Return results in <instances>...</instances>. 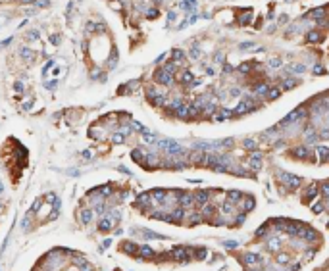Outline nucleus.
<instances>
[{"mask_svg":"<svg viewBox=\"0 0 329 271\" xmlns=\"http://www.w3.org/2000/svg\"><path fill=\"white\" fill-rule=\"evenodd\" d=\"M231 71H233L231 65H223V73H231Z\"/></svg>","mask_w":329,"mask_h":271,"instance_id":"nucleus-46","label":"nucleus"},{"mask_svg":"<svg viewBox=\"0 0 329 271\" xmlns=\"http://www.w3.org/2000/svg\"><path fill=\"white\" fill-rule=\"evenodd\" d=\"M241 198H243V193H241V190H231V193L227 194V202H231V204H237Z\"/></svg>","mask_w":329,"mask_h":271,"instance_id":"nucleus-12","label":"nucleus"},{"mask_svg":"<svg viewBox=\"0 0 329 271\" xmlns=\"http://www.w3.org/2000/svg\"><path fill=\"white\" fill-rule=\"evenodd\" d=\"M279 94H281V90H279L277 87H273V88L268 90V96H266V98H268V100H275V98H279Z\"/></svg>","mask_w":329,"mask_h":271,"instance_id":"nucleus-21","label":"nucleus"},{"mask_svg":"<svg viewBox=\"0 0 329 271\" xmlns=\"http://www.w3.org/2000/svg\"><path fill=\"white\" fill-rule=\"evenodd\" d=\"M327 227H329V223H327Z\"/></svg>","mask_w":329,"mask_h":271,"instance_id":"nucleus-51","label":"nucleus"},{"mask_svg":"<svg viewBox=\"0 0 329 271\" xmlns=\"http://www.w3.org/2000/svg\"><path fill=\"white\" fill-rule=\"evenodd\" d=\"M291 69L294 71V73H304V64H294V65H291Z\"/></svg>","mask_w":329,"mask_h":271,"instance_id":"nucleus-33","label":"nucleus"},{"mask_svg":"<svg viewBox=\"0 0 329 271\" xmlns=\"http://www.w3.org/2000/svg\"><path fill=\"white\" fill-rule=\"evenodd\" d=\"M320 39H322V35H320V33H316V31H312V33L306 35V40H308V42H320Z\"/></svg>","mask_w":329,"mask_h":271,"instance_id":"nucleus-23","label":"nucleus"},{"mask_svg":"<svg viewBox=\"0 0 329 271\" xmlns=\"http://www.w3.org/2000/svg\"><path fill=\"white\" fill-rule=\"evenodd\" d=\"M312 212L314 213H322L323 212V204H322V202H316V204L312 206Z\"/></svg>","mask_w":329,"mask_h":271,"instance_id":"nucleus-35","label":"nucleus"},{"mask_svg":"<svg viewBox=\"0 0 329 271\" xmlns=\"http://www.w3.org/2000/svg\"><path fill=\"white\" fill-rule=\"evenodd\" d=\"M250 69H252V64H241V65H239V71H241V73H248Z\"/></svg>","mask_w":329,"mask_h":271,"instance_id":"nucleus-34","label":"nucleus"},{"mask_svg":"<svg viewBox=\"0 0 329 271\" xmlns=\"http://www.w3.org/2000/svg\"><path fill=\"white\" fill-rule=\"evenodd\" d=\"M281 65V60L279 58H271L269 60V67H279Z\"/></svg>","mask_w":329,"mask_h":271,"instance_id":"nucleus-40","label":"nucleus"},{"mask_svg":"<svg viewBox=\"0 0 329 271\" xmlns=\"http://www.w3.org/2000/svg\"><path fill=\"white\" fill-rule=\"evenodd\" d=\"M175 116H177V117H181V119H189V104H183L181 108H177Z\"/></svg>","mask_w":329,"mask_h":271,"instance_id":"nucleus-13","label":"nucleus"},{"mask_svg":"<svg viewBox=\"0 0 329 271\" xmlns=\"http://www.w3.org/2000/svg\"><path fill=\"white\" fill-rule=\"evenodd\" d=\"M248 271H256V269H248Z\"/></svg>","mask_w":329,"mask_h":271,"instance_id":"nucleus-50","label":"nucleus"},{"mask_svg":"<svg viewBox=\"0 0 329 271\" xmlns=\"http://www.w3.org/2000/svg\"><path fill=\"white\" fill-rule=\"evenodd\" d=\"M317 196V185H310L308 190H306V196H304V202H310L312 198Z\"/></svg>","mask_w":329,"mask_h":271,"instance_id":"nucleus-11","label":"nucleus"},{"mask_svg":"<svg viewBox=\"0 0 329 271\" xmlns=\"http://www.w3.org/2000/svg\"><path fill=\"white\" fill-rule=\"evenodd\" d=\"M323 14H325V8H316V10H312L308 16H310V17H316V19H320Z\"/></svg>","mask_w":329,"mask_h":271,"instance_id":"nucleus-25","label":"nucleus"},{"mask_svg":"<svg viewBox=\"0 0 329 271\" xmlns=\"http://www.w3.org/2000/svg\"><path fill=\"white\" fill-rule=\"evenodd\" d=\"M206 73H208V75H215V71L212 69V67H208V69H206Z\"/></svg>","mask_w":329,"mask_h":271,"instance_id":"nucleus-48","label":"nucleus"},{"mask_svg":"<svg viewBox=\"0 0 329 271\" xmlns=\"http://www.w3.org/2000/svg\"><path fill=\"white\" fill-rule=\"evenodd\" d=\"M177 202H179L181 208H187V206H191L192 202H195V194H192V193H181L179 198H177Z\"/></svg>","mask_w":329,"mask_h":271,"instance_id":"nucleus-6","label":"nucleus"},{"mask_svg":"<svg viewBox=\"0 0 329 271\" xmlns=\"http://www.w3.org/2000/svg\"><path fill=\"white\" fill-rule=\"evenodd\" d=\"M281 181H283V183H285L291 190H294V188L300 185V177L291 175V173H281Z\"/></svg>","mask_w":329,"mask_h":271,"instance_id":"nucleus-3","label":"nucleus"},{"mask_svg":"<svg viewBox=\"0 0 329 271\" xmlns=\"http://www.w3.org/2000/svg\"><path fill=\"white\" fill-rule=\"evenodd\" d=\"M175 69H177V64H175V60H173V62H167V64H166V67H164V71H167L169 75H173V73H175Z\"/></svg>","mask_w":329,"mask_h":271,"instance_id":"nucleus-24","label":"nucleus"},{"mask_svg":"<svg viewBox=\"0 0 329 271\" xmlns=\"http://www.w3.org/2000/svg\"><path fill=\"white\" fill-rule=\"evenodd\" d=\"M158 146L160 148H166L167 150V154H175V156H181V154H185V148L181 144H177V142H173V140H166V139H162V140H158Z\"/></svg>","mask_w":329,"mask_h":271,"instance_id":"nucleus-1","label":"nucleus"},{"mask_svg":"<svg viewBox=\"0 0 329 271\" xmlns=\"http://www.w3.org/2000/svg\"><path fill=\"white\" fill-rule=\"evenodd\" d=\"M229 94H231V96H241V88H239V87H233V88L229 90Z\"/></svg>","mask_w":329,"mask_h":271,"instance_id":"nucleus-42","label":"nucleus"},{"mask_svg":"<svg viewBox=\"0 0 329 271\" xmlns=\"http://www.w3.org/2000/svg\"><path fill=\"white\" fill-rule=\"evenodd\" d=\"M281 87L283 88H294L297 87V81H294V79H285V81L281 83Z\"/></svg>","mask_w":329,"mask_h":271,"instance_id":"nucleus-29","label":"nucleus"},{"mask_svg":"<svg viewBox=\"0 0 329 271\" xmlns=\"http://www.w3.org/2000/svg\"><path fill=\"white\" fill-rule=\"evenodd\" d=\"M317 154H320V158H322V160H327L329 148H325V146H317Z\"/></svg>","mask_w":329,"mask_h":271,"instance_id":"nucleus-31","label":"nucleus"},{"mask_svg":"<svg viewBox=\"0 0 329 271\" xmlns=\"http://www.w3.org/2000/svg\"><path fill=\"white\" fill-rule=\"evenodd\" d=\"M260 262H262V256H258V254H244V258H243V264H246V265H254Z\"/></svg>","mask_w":329,"mask_h":271,"instance_id":"nucleus-9","label":"nucleus"},{"mask_svg":"<svg viewBox=\"0 0 329 271\" xmlns=\"http://www.w3.org/2000/svg\"><path fill=\"white\" fill-rule=\"evenodd\" d=\"M223 246H225V248H237V246H239V242H235V240H225Z\"/></svg>","mask_w":329,"mask_h":271,"instance_id":"nucleus-39","label":"nucleus"},{"mask_svg":"<svg viewBox=\"0 0 329 271\" xmlns=\"http://www.w3.org/2000/svg\"><path fill=\"white\" fill-rule=\"evenodd\" d=\"M314 73H316V75H323V73H325V69H323L322 65H316V67H314Z\"/></svg>","mask_w":329,"mask_h":271,"instance_id":"nucleus-43","label":"nucleus"},{"mask_svg":"<svg viewBox=\"0 0 329 271\" xmlns=\"http://www.w3.org/2000/svg\"><path fill=\"white\" fill-rule=\"evenodd\" d=\"M268 231H269V223L266 221V223L262 225V227H260V229H258V231L254 233V236H256V239H260V236H264V235H266Z\"/></svg>","mask_w":329,"mask_h":271,"instance_id":"nucleus-22","label":"nucleus"},{"mask_svg":"<svg viewBox=\"0 0 329 271\" xmlns=\"http://www.w3.org/2000/svg\"><path fill=\"white\" fill-rule=\"evenodd\" d=\"M98 229H100L102 233L110 231V229H112V219H110V217H104V219H102V221L98 223Z\"/></svg>","mask_w":329,"mask_h":271,"instance_id":"nucleus-14","label":"nucleus"},{"mask_svg":"<svg viewBox=\"0 0 329 271\" xmlns=\"http://www.w3.org/2000/svg\"><path fill=\"white\" fill-rule=\"evenodd\" d=\"M277 264H289V256L287 254H279L277 256Z\"/></svg>","mask_w":329,"mask_h":271,"instance_id":"nucleus-38","label":"nucleus"},{"mask_svg":"<svg viewBox=\"0 0 329 271\" xmlns=\"http://www.w3.org/2000/svg\"><path fill=\"white\" fill-rule=\"evenodd\" d=\"M244 219H246V213H239V216L235 217V225H233V227H239V225H243Z\"/></svg>","mask_w":329,"mask_h":271,"instance_id":"nucleus-32","label":"nucleus"},{"mask_svg":"<svg viewBox=\"0 0 329 271\" xmlns=\"http://www.w3.org/2000/svg\"><path fill=\"white\" fill-rule=\"evenodd\" d=\"M200 221H202V216H200V213H191V216H189V223H191V227L198 225Z\"/></svg>","mask_w":329,"mask_h":271,"instance_id":"nucleus-20","label":"nucleus"},{"mask_svg":"<svg viewBox=\"0 0 329 271\" xmlns=\"http://www.w3.org/2000/svg\"><path fill=\"white\" fill-rule=\"evenodd\" d=\"M233 206H235V204H231V202L225 200V204H223V213H231V212H233Z\"/></svg>","mask_w":329,"mask_h":271,"instance_id":"nucleus-37","label":"nucleus"},{"mask_svg":"<svg viewBox=\"0 0 329 271\" xmlns=\"http://www.w3.org/2000/svg\"><path fill=\"white\" fill-rule=\"evenodd\" d=\"M279 246H281V240H279V239H269L268 250H269V252H275V250H279Z\"/></svg>","mask_w":329,"mask_h":271,"instance_id":"nucleus-16","label":"nucleus"},{"mask_svg":"<svg viewBox=\"0 0 329 271\" xmlns=\"http://www.w3.org/2000/svg\"><path fill=\"white\" fill-rule=\"evenodd\" d=\"M252 46H254V44H252V42H243V44H241V46H239V48H243V50H246V48H252Z\"/></svg>","mask_w":329,"mask_h":271,"instance_id":"nucleus-45","label":"nucleus"},{"mask_svg":"<svg viewBox=\"0 0 329 271\" xmlns=\"http://www.w3.org/2000/svg\"><path fill=\"white\" fill-rule=\"evenodd\" d=\"M192 194H195V202H196L198 206H204L210 200V193H208V190H196V193H192Z\"/></svg>","mask_w":329,"mask_h":271,"instance_id":"nucleus-7","label":"nucleus"},{"mask_svg":"<svg viewBox=\"0 0 329 271\" xmlns=\"http://www.w3.org/2000/svg\"><path fill=\"white\" fill-rule=\"evenodd\" d=\"M243 146H244L246 150H250V152L256 150V142H254L252 139H244V140H243Z\"/></svg>","mask_w":329,"mask_h":271,"instance_id":"nucleus-26","label":"nucleus"},{"mask_svg":"<svg viewBox=\"0 0 329 271\" xmlns=\"http://www.w3.org/2000/svg\"><path fill=\"white\" fill-rule=\"evenodd\" d=\"M214 213H215V208L212 204H204L202 206V216L204 217H210V216H214Z\"/></svg>","mask_w":329,"mask_h":271,"instance_id":"nucleus-15","label":"nucleus"},{"mask_svg":"<svg viewBox=\"0 0 329 271\" xmlns=\"http://www.w3.org/2000/svg\"><path fill=\"white\" fill-rule=\"evenodd\" d=\"M293 156H294V158H300V160H304V158H308V160L316 162V156H312L310 148H306V146H297V148L293 150Z\"/></svg>","mask_w":329,"mask_h":271,"instance_id":"nucleus-4","label":"nucleus"},{"mask_svg":"<svg viewBox=\"0 0 329 271\" xmlns=\"http://www.w3.org/2000/svg\"><path fill=\"white\" fill-rule=\"evenodd\" d=\"M250 17H252V14H244V16H241V19H239V21L244 25V23H248V21H250Z\"/></svg>","mask_w":329,"mask_h":271,"instance_id":"nucleus-41","label":"nucleus"},{"mask_svg":"<svg viewBox=\"0 0 329 271\" xmlns=\"http://www.w3.org/2000/svg\"><path fill=\"white\" fill-rule=\"evenodd\" d=\"M154 77H156V81H160L162 85H172V83H173V77L169 75L167 71H164V69H158V71L154 73Z\"/></svg>","mask_w":329,"mask_h":271,"instance_id":"nucleus-5","label":"nucleus"},{"mask_svg":"<svg viewBox=\"0 0 329 271\" xmlns=\"http://www.w3.org/2000/svg\"><path fill=\"white\" fill-rule=\"evenodd\" d=\"M192 77H195V75H192L191 71H183V75H181V83H191Z\"/></svg>","mask_w":329,"mask_h":271,"instance_id":"nucleus-30","label":"nucleus"},{"mask_svg":"<svg viewBox=\"0 0 329 271\" xmlns=\"http://www.w3.org/2000/svg\"><path fill=\"white\" fill-rule=\"evenodd\" d=\"M139 254H143L144 258H152V256H154V250H152L150 246H146V244H144V246L139 248Z\"/></svg>","mask_w":329,"mask_h":271,"instance_id":"nucleus-19","label":"nucleus"},{"mask_svg":"<svg viewBox=\"0 0 329 271\" xmlns=\"http://www.w3.org/2000/svg\"><path fill=\"white\" fill-rule=\"evenodd\" d=\"M172 54H173V60H175V62H183V60H185V54H183V50H179V48H175Z\"/></svg>","mask_w":329,"mask_h":271,"instance_id":"nucleus-27","label":"nucleus"},{"mask_svg":"<svg viewBox=\"0 0 329 271\" xmlns=\"http://www.w3.org/2000/svg\"><path fill=\"white\" fill-rule=\"evenodd\" d=\"M297 236H300V239H304V240H308V242H312L314 239H317V233H316V229L314 227H310V225H302V227L298 229V235Z\"/></svg>","mask_w":329,"mask_h":271,"instance_id":"nucleus-2","label":"nucleus"},{"mask_svg":"<svg viewBox=\"0 0 329 271\" xmlns=\"http://www.w3.org/2000/svg\"><path fill=\"white\" fill-rule=\"evenodd\" d=\"M215 62H218V64H221V62H223V56H221V54H218V56H215Z\"/></svg>","mask_w":329,"mask_h":271,"instance_id":"nucleus-47","label":"nucleus"},{"mask_svg":"<svg viewBox=\"0 0 329 271\" xmlns=\"http://www.w3.org/2000/svg\"><path fill=\"white\" fill-rule=\"evenodd\" d=\"M81 221H83L85 225H87V223H90V221H93V212H90L89 208L81 212Z\"/></svg>","mask_w":329,"mask_h":271,"instance_id":"nucleus-17","label":"nucleus"},{"mask_svg":"<svg viewBox=\"0 0 329 271\" xmlns=\"http://www.w3.org/2000/svg\"><path fill=\"white\" fill-rule=\"evenodd\" d=\"M198 54H200V50H198V44L195 42V44H192V50H191V58H195V60H196V58H198Z\"/></svg>","mask_w":329,"mask_h":271,"instance_id":"nucleus-36","label":"nucleus"},{"mask_svg":"<svg viewBox=\"0 0 329 271\" xmlns=\"http://www.w3.org/2000/svg\"><path fill=\"white\" fill-rule=\"evenodd\" d=\"M268 90H269V87H268L266 83H260V85L254 87V93H256V94H266V96H268Z\"/></svg>","mask_w":329,"mask_h":271,"instance_id":"nucleus-18","label":"nucleus"},{"mask_svg":"<svg viewBox=\"0 0 329 271\" xmlns=\"http://www.w3.org/2000/svg\"><path fill=\"white\" fill-rule=\"evenodd\" d=\"M195 254H196V259H206L208 250H206V248H196V250H195Z\"/></svg>","mask_w":329,"mask_h":271,"instance_id":"nucleus-28","label":"nucleus"},{"mask_svg":"<svg viewBox=\"0 0 329 271\" xmlns=\"http://www.w3.org/2000/svg\"><path fill=\"white\" fill-rule=\"evenodd\" d=\"M327 162H329V154H327Z\"/></svg>","mask_w":329,"mask_h":271,"instance_id":"nucleus-49","label":"nucleus"},{"mask_svg":"<svg viewBox=\"0 0 329 271\" xmlns=\"http://www.w3.org/2000/svg\"><path fill=\"white\" fill-rule=\"evenodd\" d=\"M322 194L329 196V183H323V185H322Z\"/></svg>","mask_w":329,"mask_h":271,"instance_id":"nucleus-44","label":"nucleus"},{"mask_svg":"<svg viewBox=\"0 0 329 271\" xmlns=\"http://www.w3.org/2000/svg\"><path fill=\"white\" fill-rule=\"evenodd\" d=\"M229 117H233V110H227V108H221L218 114H214L215 121H227Z\"/></svg>","mask_w":329,"mask_h":271,"instance_id":"nucleus-8","label":"nucleus"},{"mask_svg":"<svg viewBox=\"0 0 329 271\" xmlns=\"http://www.w3.org/2000/svg\"><path fill=\"white\" fill-rule=\"evenodd\" d=\"M254 206H256V200H254V196H250V194H248V196L244 198V204H243V212H244V213L252 212V210H254Z\"/></svg>","mask_w":329,"mask_h":271,"instance_id":"nucleus-10","label":"nucleus"}]
</instances>
